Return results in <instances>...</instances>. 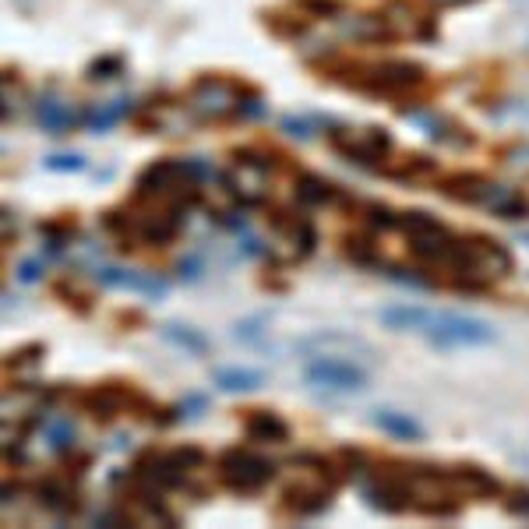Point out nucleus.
<instances>
[{"label": "nucleus", "mask_w": 529, "mask_h": 529, "mask_svg": "<svg viewBox=\"0 0 529 529\" xmlns=\"http://www.w3.org/2000/svg\"><path fill=\"white\" fill-rule=\"evenodd\" d=\"M381 321L395 332H417V336L431 339L434 346H480L491 343L494 332L487 321L470 318V314H452V311H427V307H385Z\"/></svg>", "instance_id": "f257e3e1"}, {"label": "nucleus", "mask_w": 529, "mask_h": 529, "mask_svg": "<svg viewBox=\"0 0 529 529\" xmlns=\"http://www.w3.org/2000/svg\"><path fill=\"white\" fill-rule=\"evenodd\" d=\"M441 272L462 290H484V286L501 283L512 272V258L494 240H455Z\"/></svg>", "instance_id": "f03ea898"}, {"label": "nucleus", "mask_w": 529, "mask_h": 529, "mask_svg": "<svg viewBox=\"0 0 529 529\" xmlns=\"http://www.w3.org/2000/svg\"><path fill=\"white\" fill-rule=\"evenodd\" d=\"M304 381L311 388H321V392H360V388H367V371L353 357L321 353L304 367Z\"/></svg>", "instance_id": "7ed1b4c3"}, {"label": "nucleus", "mask_w": 529, "mask_h": 529, "mask_svg": "<svg viewBox=\"0 0 529 529\" xmlns=\"http://www.w3.org/2000/svg\"><path fill=\"white\" fill-rule=\"evenodd\" d=\"M448 194H452V198H462V202H470V205H484V209L498 212V216H505V219L526 216V202L519 198L515 187L494 184V180H484V177H462L459 184H452V191Z\"/></svg>", "instance_id": "20e7f679"}, {"label": "nucleus", "mask_w": 529, "mask_h": 529, "mask_svg": "<svg viewBox=\"0 0 529 529\" xmlns=\"http://www.w3.org/2000/svg\"><path fill=\"white\" fill-rule=\"evenodd\" d=\"M272 477H276V470H272V462L265 459V455L247 452V448H237V452L223 455V480L230 491H237V494L261 491Z\"/></svg>", "instance_id": "39448f33"}, {"label": "nucleus", "mask_w": 529, "mask_h": 529, "mask_svg": "<svg viewBox=\"0 0 529 529\" xmlns=\"http://www.w3.org/2000/svg\"><path fill=\"white\" fill-rule=\"evenodd\" d=\"M226 191L244 205H258L269 198L272 191V170L269 163H261V159H237L226 173Z\"/></svg>", "instance_id": "423d86ee"}, {"label": "nucleus", "mask_w": 529, "mask_h": 529, "mask_svg": "<svg viewBox=\"0 0 529 529\" xmlns=\"http://www.w3.org/2000/svg\"><path fill=\"white\" fill-rule=\"evenodd\" d=\"M328 494H332V477L314 462L304 480H293V484L286 487L283 498L293 515H314L328 505Z\"/></svg>", "instance_id": "0eeeda50"}, {"label": "nucleus", "mask_w": 529, "mask_h": 529, "mask_svg": "<svg viewBox=\"0 0 529 529\" xmlns=\"http://www.w3.org/2000/svg\"><path fill=\"white\" fill-rule=\"evenodd\" d=\"M240 110V96L230 82H219V78H205V82L194 85L191 92V113L202 120H223L230 113Z\"/></svg>", "instance_id": "6e6552de"}, {"label": "nucleus", "mask_w": 529, "mask_h": 529, "mask_svg": "<svg viewBox=\"0 0 529 529\" xmlns=\"http://www.w3.org/2000/svg\"><path fill=\"white\" fill-rule=\"evenodd\" d=\"M336 149L353 163H381L388 156V135L381 127H346L336 135Z\"/></svg>", "instance_id": "1a4fd4ad"}, {"label": "nucleus", "mask_w": 529, "mask_h": 529, "mask_svg": "<svg viewBox=\"0 0 529 529\" xmlns=\"http://www.w3.org/2000/svg\"><path fill=\"white\" fill-rule=\"evenodd\" d=\"M300 353L307 357H321V353H336V357H371V346L357 336H346V332H314V336L300 339Z\"/></svg>", "instance_id": "9d476101"}, {"label": "nucleus", "mask_w": 529, "mask_h": 529, "mask_svg": "<svg viewBox=\"0 0 529 529\" xmlns=\"http://www.w3.org/2000/svg\"><path fill=\"white\" fill-rule=\"evenodd\" d=\"M96 279L103 286H120V290H135V293H145V297L159 300L166 290H170V283L159 276H152V272H135V269H113V265H99L96 269Z\"/></svg>", "instance_id": "9b49d317"}, {"label": "nucleus", "mask_w": 529, "mask_h": 529, "mask_svg": "<svg viewBox=\"0 0 529 529\" xmlns=\"http://www.w3.org/2000/svg\"><path fill=\"white\" fill-rule=\"evenodd\" d=\"M420 82H424V75L413 64H381V68L367 71V89L374 92H410Z\"/></svg>", "instance_id": "f8f14e48"}, {"label": "nucleus", "mask_w": 529, "mask_h": 529, "mask_svg": "<svg viewBox=\"0 0 529 529\" xmlns=\"http://www.w3.org/2000/svg\"><path fill=\"white\" fill-rule=\"evenodd\" d=\"M276 233L279 247H283V254H279L283 261H300L314 251V230L307 219H286V223L276 226Z\"/></svg>", "instance_id": "ddd939ff"}, {"label": "nucleus", "mask_w": 529, "mask_h": 529, "mask_svg": "<svg viewBox=\"0 0 529 529\" xmlns=\"http://www.w3.org/2000/svg\"><path fill=\"white\" fill-rule=\"evenodd\" d=\"M32 113H36V120L50 131V135H64V131H71V124L78 120L75 106L64 96H43L32 106Z\"/></svg>", "instance_id": "4468645a"}, {"label": "nucleus", "mask_w": 529, "mask_h": 529, "mask_svg": "<svg viewBox=\"0 0 529 529\" xmlns=\"http://www.w3.org/2000/svg\"><path fill=\"white\" fill-rule=\"evenodd\" d=\"M371 420L381 427L385 434H392V438L399 441H420L424 438V427L417 424L413 417H406V413H395V410H374Z\"/></svg>", "instance_id": "2eb2a0df"}, {"label": "nucleus", "mask_w": 529, "mask_h": 529, "mask_svg": "<svg viewBox=\"0 0 529 529\" xmlns=\"http://www.w3.org/2000/svg\"><path fill=\"white\" fill-rule=\"evenodd\" d=\"M212 381H216L219 388H226V392H254V388L265 385V371H251V367H219V371L212 374Z\"/></svg>", "instance_id": "dca6fc26"}, {"label": "nucleus", "mask_w": 529, "mask_h": 529, "mask_svg": "<svg viewBox=\"0 0 529 529\" xmlns=\"http://www.w3.org/2000/svg\"><path fill=\"white\" fill-rule=\"evenodd\" d=\"M247 434L258 441H269V445H279V441L290 438V427H286V420H279L276 413H254V417L247 420Z\"/></svg>", "instance_id": "f3484780"}, {"label": "nucleus", "mask_w": 529, "mask_h": 529, "mask_svg": "<svg viewBox=\"0 0 529 529\" xmlns=\"http://www.w3.org/2000/svg\"><path fill=\"white\" fill-rule=\"evenodd\" d=\"M194 113L191 117H184L180 110H173L170 103H159L156 110L149 113V127L152 131H159V135H184L187 127H191Z\"/></svg>", "instance_id": "a211bd4d"}, {"label": "nucleus", "mask_w": 529, "mask_h": 529, "mask_svg": "<svg viewBox=\"0 0 529 529\" xmlns=\"http://www.w3.org/2000/svg\"><path fill=\"white\" fill-rule=\"evenodd\" d=\"M43 441L53 448V452H71V448H75V441H78V427H75V420H68V417H53V420H46V427H43Z\"/></svg>", "instance_id": "6ab92c4d"}, {"label": "nucleus", "mask_w": 529, "mask_h": 529, "mask_svg": "<svg viewBox=\"0 0 529 529\" xmlns=\"http://www.w3.org/2000/svg\"><path fill=\"white\" fill-rule=\"evenodd\" d=\"M163 339L173 346H180V350H187V353H209V339L191 325H173L170 321V325H163Z\"/></svg>", "instance_id": "aec40b11"}, {"label": "nucleus", "mask_w": 529, "mask_h": 529, "mask_svg": "<svg viewBox=\"0 0 529 529\" xmlns=\"http://www.w3.org/2000/svg\"><path fill=\"white\" fill-rule=\"evenodd\" d=\"M39 498H43L46 508H53V512H68V508H75V487L68 484V480H46L43 487H39Z\"/></svg>", "instance_id": "412c9836"}, {"label": "nucleus", "mask_w": 529, "mask_h": 529, "mask_svg": "<svg viewBox=\"0 0 529 529\" xmlns=\"http://www.w3.org/2000/svg\"><path fill=\"white\" fill-rule=\"evenodd\" d=\"M297 198H300L304 205H314V209H318V205H328V202H332V198H336V191L328 187V180L311 177V173H307V177H300Z\"/></svg>", "instance_id": "4be33fe9"}, {"label": "nucleus", "mask_w": 529, "mask_h": 529, "mask_svg": "<svg viewBox=\"0 0 529 529\" xmlns=\"http://www.w3.org/2000/svg\"><path fill=\"white\" fill-rule=\"evenodd\" d=\"M388 15L392 18H385V29H395L399 36H420V32H424V18H420L413 8H406V4L392 8Z\"/></svg>", "instance_id": "5701e85b"}, {"label": "nucleus", "mask_w": 529, "mask_h": 529, "mask_svg": "<svg viewBox=\"0 0 529 529\" xmlns=\"http://www.w3.org/2000/svg\"><path fill=\"white\" fill-rule=\"evenodd\" d=\"M124 113H127V99H113V103H106V106H99V110H92L89 117H85V124H89L92 131H99V135H103L106 127L117 124Z\"/></svg>", "instance_id": "b1692460"}, {"label": "nucleus", "mask_w": 529, "mask_h": 529, "mask_svg": "<svg viewBox=\"0 0 529 529\" xmlns=\"http://www.w3.org/2000/svg\"><path fill=\"white\" fill-rule=\"evenodd\" d=\"M265 321H269V314H261V318H247V321H240V325L233 328V336H237L240 343H258V339L265 336Z\"/></svg>", "instance_id": "393cba45"}, {"label": "nucleus", "mask_w": 529, "mask_h": 529, "mask_svg": "<svg viewBox=\"0 0 529 529\" xmlns=\"http://www.w3.org/2000/svg\"><path fill=\"white\" fill-rule=\"evenodd\" d=\"M46 170L78 173V170H85V159H82V156H75V152H68V156H50V159H46Z\"/></svg>", "instance_id": "a878e982"}, {"label": "nucleus", "mask_w": 529, "mask_h": 529, "mask_svg": "<svg viewBox=\"0 0 529 529\" xmlns=\"http://www.w3.org/2000/svg\"><path fill=\"white\" fill-rule=\"evenodd\" d=\"M43 279V261L39 258H25L18 265V283H39Z\"/></svg>", "instance_id": "bb28decb"}, {"label": "nucleus", "mask_w": 529, "mask_h": 529, "mask_svg": "<svg viewBox=\"0 0 529 529\" xmlns=\"http://www.w3.org/2000/svg\"><path fill=\"white\" fill-rule=\"evenodd\" d=\"M283 131L293 138H311L314 135V124L304 117H283Z\"/></svg>", "instance_id": "cd10ccee"}, {"label": "nucleus", "mask_w": 529, "mask_h": 529, "mask_svg": "<svg viewBox=\"0 0 529 529\" xmlns=\"http://www.w3.org/2000/svg\"><path fill=\"white\" fill-rule=\"evenodd\" d=\"M508 166H512V170L526 173L529 170V145H519V149L508 152Z\"/></svg>", "instance_id": "c85d7f7f"}, {"label": "nucleus", "mask_w": 529, "mask_h": 529, "mask_svg": "<svg viewBox=\"0 0 529 529\" xmlns=\"http://www.w3.org/2000/svg\"><path fill=\"white\" fill-rule=\"evenodd\" d=\"M202 410H209V399H205V395H191V399L180 406V413H184V417H198Z\"/></svg>", "instance_id": "c756f323"}, {"label": "nucleus", "mask_w": 529, "mask_h": 529, "mask_svg": "<svg viewBox=\"0 0 529 529\" xmlns=\"http://www.w3.org/2000/svg\"><path fill=\"white\" fill-rule=\"evenodd\" d=\"M205 272V261L202 258H187L184 265H180V276L184 279H198Z\"/></svg>", "instance_id": "7c9ffc66"}, {"label": "nucleus", "mask_w": 529, "mask_h": 529, "mask_svg": "<svg viewBox=\"0 0 529 529\" xmlns=\"http://www.w3.org/2000/svg\"><path fill=\"white\" fill-rule=\"evenodd\" d=\"M508 512L519 515V519H529V494H515V498L508 501Z\"/></svg>", "instance_id": "2f4dec72"}, {"label": "nucleus", "mask_w": 529, "mask_h": 529, "mask_svg": "<svg viewBox=\"0 0 529 529\" xmlns=\"http://www.w3.org/2000/svg\"><path fill=\"white\" fill-rule=\"evenodd\" d=\"M240 113H247V117H261L265 113V106H261V99H244V106H240Z\"/></svg>", "instance_id": "473e14b6"}, {"label": "nucleus", "mask_w": 529, "mask_h": 529, "mask_svg": "<svg viewBox=\"0 0 529 529\" xmlns=\"http://www.w3.org/2000/svg\"><path fill=\"white\" fill-rule=\"evenodd\" d=\"M434 4H466V0H434Z\"/></svg>", "instance_id": "72a5a7b5"}, {"label": "nucleus", "mask_w": 529, "mask_h": 529, "mask_svg": "<svg viewBox=\"0 0 529 529\" xmlns=\"http://www.w3.org/2000/svg\"><path fill=\"white\" fill-rule=\"evenodd\" d=\"M519 240H522V244H529V233H522V237H519Z\"/></svg>", "instance_id": "f704fd0d"}]
</instances>
